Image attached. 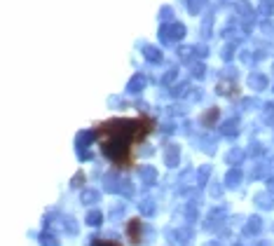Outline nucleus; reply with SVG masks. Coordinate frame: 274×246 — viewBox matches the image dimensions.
I'll use <instances>...</instances> for the list:
<instances>
[{"mask_svg": "<svg viewBox=\"0 0 274 246\" xmlns=\"http://www.w3.org/2000/svg\"><path fill=\"white\" fill-rule=\"evenodd\" d=\"M127 237L132 244H141V237H143V223L141 218H132L127 223Z\"/></svg>", "mask_w": 274, "mask_h": 246, "instance_id": "obj_1", "label": "nucleus"}, {"mask_svg": "<svg viewBox=\"0 0 274 246\" xmlns=\"http://www.w3.org/2000/svg\"><path fill=\"white\" fill-rule=\"evenodd\" d=\"M94 246H122L120 242H115V239H96L94 242Z\"/></svg>", "mask_w": 274, "mask_h": 246, "instance_id": "obj_2", "label": "nucleus"}]
</instances>
